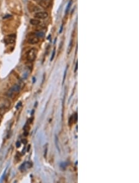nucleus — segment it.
Listing matches in <instances>:
<instances>
[{
  "label": "nucleus",
  "mask_w": 139,
  "mask_h": 183,
  "mask_svg": "<svg viewBox=\"0 0 139 183\" xmlns=\"http://www.w3.org/2000/svg\"><path fill=\"white\" fill-rule=\"evenodd\" d=\"M36 56H37V50L36 48H32L27 52L26 54V59L28 62H33L36 59Z\"/></svg>",
  "instance_id": "obj_1"
},
{
  "label": "nucleus",
  "mask_w": 139,
  "mask_h": 183,
  "mask_svg": "<svg viewBox=\"0 0 139 183\" xmlns=\"http://www.w3.org/2000/svg\"><path fill=\"white\" fill-rule=\"evenodd\" d=\"M28 42L31 45L37 44L39 42V38L36 36L35 33H33V35H30V37L28 39Z\"/></svg>",
  "instance_id": "obj_2"
},
{
  "label": "nucleus",
  "mask_w": 139,
  "mask_h": 183,
  "mask_svg": "<svg viewBox=\"0 0 139 183\" xmlns=\"http://www.w3.org/2000/svg\"><path fill=\"white\" fill-rule=\"evenodd\" d=\"M15 40H16V35L15 34H11V35L6 36L5 41L6 44L9 45V44H12L14 43Z\"/></svg>",
  "instance_id": "obj_3"
},
{
  "label": "nucleus",
  "mask_w": 139,
  "mask_h": 183,
  "mask_svg": "<svg viewBox=\"0 0 139 183\" xmlns=\"http://www.w3.org/2000/svg\"><path fill=\"white\" fill-rule=\"evenodd\" d=\"M48 17V13L46 12H38L35 14V17L38 19H45Z\"/></svg>",
  "instance_id": "obj_4"
},
{
  "label": "nucleus",
  "mask_w": 139,
  "mask_h": 183,
  "mask_svg": "<svg viewBox=\"0 0 139 183\" xmlns=\"http://www.w3.org/2000/svg\"><path fill=\"white\" fill-rule=\"evenodd\" d=\"M31 166H32V164H31L30 162H25V163H23L22 165L20 166V167L19 169H20V171L23 172V171H25L26 169L30 168Z\"/></svg>",
  "instance_id": "obj_5"
},
{
  "label": "nucleus",
  "mask_w": 139,
  "mask_h": 183,
  "mask_svg": "<svg viewBox=\"0 0 139 183\" xmlns=\"http://www.w3.org/2000/svg\"><path fill=\"white\" fill-rule=\"evenodd\" d=\"M51 1V0H40L38 3L39 5L43 6L44 7H47L49 6V2Z\"/></svg>",
  "instance_id": "obj_6"
},
{
  "label": "nucleus",
  "mask_w": 139,
  "mask_h": 183,
  "mask_svg": "<svg viewBox=\"0 0 139 183\" xmlns=\"http://www.w3.org/2000/svg\"><path fill=\"white\" fill-rule=\"evenodd\" d=\"M30 23L33 25H38L40 23V21L37 19H31L30 21Z\"/></svg>",
  "instance_id": "obj_7"
},
{
  "label": "nucleus",
  "mask_w": 139,
  "mask_h": 183,
  "mask_svg": "<svg viewBox=\"0 0 139 183\" xmlns=\"http://www.w3.org/2000/svg\"><path fill=\"white\" fill-rule=\"evenodd\" d=\"M35 33V35H36V36H37V37H38L40 38H42V37H43L44 35H45V34H44L43 32H36V33Z\"/></svg>",
  "instance_id": "obj_8"
},
{
  "label": "nucleus",
  "mask_w": 139,
  "mask_h": 183,
  "mask_svg": "<svg viewBox=\"0 0 139 183\" xmlns=\"http://www.w3.org/2000/svg\"><path fill=\"white\" fill-rule=\"evenodd\" d=\"M54 142H55V145H56V147L57 149H58V151L60 152V147H59V146H58V137H57L56 135L55 136V140H54Z\"/></svg>",
  "instance_id": "obj_9"
},
{
  "label": "nucleus",
  "mask_w": 139,
  "mask_h": 183,
  "mask_svg": "<svg viewBox=\"0 0 139 183\" xmlns=\"http://www.w3.org/2000/svg\"><path fill=\"white\" fill-rule=\"evenodd\" d=\"M72 48H73V40H71V41H70L69 45L68 51H67V54H68L71 52V50H72Z\"/></svg>",
  "instance_id": "obj_10"
},
{
  "label": "nucleus",
  "mask_w": 139,
  "mask_h": 183,
  "mask_svg": "<svg viewBox=\"0 0 139 183\" xmlns=\"http://www.w3.org/2000/svg\"><path fill=\"white\" fill-rule=\"evenodd\" d=\"M67 68H68V66H67L66 68L65 71H64V76H63V80H62V85L64 84V81H65V79L66 77V75H67Z\"/></svg>",
  "instance_id": "obj_11"
},
{
  "label": "nucleus",
  "mask_w": 139,
  "mask_h": 183,
  "mask_svg": "<svg viewBox=\"0 0 139 183\" xmlns=\"http://www.w3.org/2000/svg\"><path fill=\"white\" fill-rule=\"evenodd\" d=\"M72 3H73V1H72V0H71L68 3V5H67V6L66 7V13H67V12L69 11V9L70 7L71 6V5H72Z\"/></svg>",
  "instance_id": "obj_12"
},
{
  "label": "nucleus",
  "mask_w": 139,
  "mask_h": 183,
  "mask_svg": "<svg viewBox=\"0 0 139 183\" xmlns=\"http://www.w3.org/2000/svg\"><path fill=\"white\" fill-rule=\"evenodd\" d=\"M47 152H48V144H46L45 146V152H44V157L45 159H46V157H47Z\"/></svg>",
  "instance_id": "obj_13"
},
{
  "label": "nucleus",
  "mask_w": 139,
  "mask_h": 183,
  "mask_svg": "<svg viewBox=\"0 0 139 183\" xmlns=\"http://www.w3.org/2000/svg\"><path fill=\"white\" fill-rule=\"evenodd\" d=\"M73 120H74V123H76L77 121V113H75V114H74L73 115Z\"/></svg>",
  "instance_id": "obj_14"
},
{
  "label": "nucleus",
  "mask_w": 139,
  "mask_h": 183,
  "mask_svg": "<svg viewBox=\"0 0 139 183\" xmlns=\"http://www.w3.org/2000/svg\"><path fill=\"white\" fill-rule=\"evenodd\" d=\"M73 123H74V120H73V115H72L71 117H70L69 120V125L71 126V125L73 124Z\"/></svg>",
  "instance_id": "obj_15"
},
{
  "label": "nucleus",
  "mask_w": 139,
  "mask_h": 183,
  "mask_svg": "<svg viewBox=\"0 0 139 183\" xmlns=\"http://www.w3.org/2000/svg\"><path fill=\"white\" fill-rule=\"evenodd\" d=\"M5 113V110L4 108H0V116H3Z\"/></svg>",
  "instance_id": "obj_16"
},
{
  "label": "nucleus",
  "mask_w": 139,
  "mask_h": 183,
  "mask_svg": "<svg viewBox=\"0 0 139 183\" xmlns=\"http://www.w3.org/2000/svg\"><path fill=\"white\" fill-rule=\"evenodd\" d=\"M67 164L66 163H61V165H60V166L62 169H65L66 167Z\"/></svg>",
  "instance_id": "obj_17"
},
{
  "label": "nucleus",
  "mask_w": 139,
  "mask_h": 183,
  "mask_svg": "<svg viewBox=\"0 0 139 183\" xmlns=\"http://www.w3.org/2000/svg\"><path fill=\"white\" fill-rule=\"evenodd\" d=\"M54 55H55V49H54L52 53V56H51V61H52L54 59Z\"/></svg>",
  "instance_id": "obj_18"
},
{
  "label": "nucleus",
  "mask_w": 139,
  "mask_h": 183,
  "mask_svg": "<svg viewBox=\"0 0 139 183\" xmlns=\"http://www.w3.org/2000/svg\"><path fill=\"white\" fill-rule=\"evenodd\" d=\"M20 144H21L20 142H19V141L17 142V143H16V147H20Z\"/></svg>",
  "instance_id": "obj_19"
},
{
  "label": "nucleus",
  "mask_w": 139,
  "mask_h": 183,
  "mask_svg": "<svg viewBox=\"0 0 139 183\" xmlns=\"http://www.w3.org/2000/svg\"><path fill=\"white\" fill-rule=\"evenodd\" d=\"M22 142L23 144H26L27 143V139H24L22 140Z\"/></svg>",
  "instance_id": "obj_20"
},
{
  "label": "nucleus",
  "mask_w": 139,
  "mask_h": 183,
  "mask_svg": "<svg viewBox=\"0 0 139 183\" xmlns=\"http://www.w3.org/2000/svg\"><path fill=\"white\" fill-rule=\"evenodd\" d=\"M21 105H22V103H21V102H20V103H18V105H17V107H16V108L18 109V107H20Z\"/></svg>",
  "instance_id": "obj_21"
},
{
  "label": "nucleus",
  "mask_w": 139,
  "mask_h": 183,
  "mask_svg": "<svg viewBox=\"0 0 139 183\" xmlns=\"http://www.w3.org/2000/svg\"><path fill=\"white\" fill-rule=\"evenodd\" d=\"M77 65H78V64H77V62L76 63V64H75V70H74V72H76L77 70Z\"/></svg>",
  "instance_id": "obj_22"
},
{
  "label": "nucleus",
  "mask_w": 139,
  "mask_h": 183,
  "mask_svg": "<svg viewBox=\"0 0 139 183\" xmlns=\"http://www.w3.org/2000/svg\"><path fill=\"white\" fill-rule=\"evenodd\" d=\"M62 26H61V30H60V33H61V32H62Z\"/></svg>",
  "instance_id": "obj_23"
},
{
  "label": "nucleus",
  "mask_w": 139,
  "mask_h": 183,
  "mask_svg": "<svg viewBox=\"0 0 139 183\" xmlns=\"http://www.w3.org/2000/svg\"><path fill=\"white\" fill-rule=\"evenodd\" d=\"M35 112V111H34V110H32V115H33V112Z\"/></svg>",
  "instance_id": "obj_24"
},
{
  "label": "nucleus",
  "mask_w": 139,
  "mask_h": 183,
  "mask_svg": "<svg viewBox=\"0 0 139 183\" xmlns=\"http://www.w3.org/2000/svg\"><path fill=\"white\" fill-rule=\"evenodd\" d=\"M35 1H38V2H39L40 0H35Z\"/></svg>",
  "instance_id": "obj_25"
},
{
  "label": "nucleus",
  "mask_w": 139,
  "mask_h": 183,
  "mask_svg": "<svg viewBox=\"0 0 139 183\" xmlns=\"http://www.w3.org/2000/svg\"><path fill=\"white\" fill-rule=\"evenodd\" d=\"M0 123H1V121H0Z\"/></svg>",
  "instance_id": "obj_26"
}]
</instances>
